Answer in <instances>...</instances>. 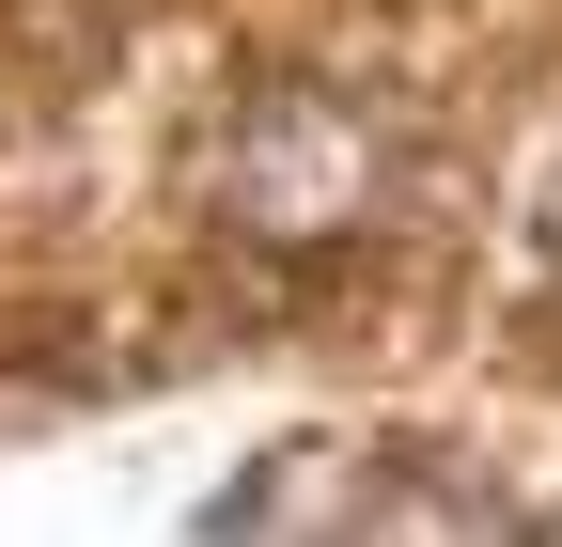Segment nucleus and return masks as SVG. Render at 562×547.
I'll return each instance as SVG.
<instances>
[{"label": "nucleus", "instance_id": "obj_1", "mask_svg": "<svg viewBox=\"0 0 562 547\" xmlns=\"http://www.w3.org/2000/svg\"><path fill=\"white\" fill-rule=\"evenodd\" d=\"M391 188H406L391 110L328 94V79H281V94H250V110H235V142H220V203H235L250 235H360Z\"/></svg>", "mask_w": 562, "mask_h": 547}, {"label": "nucleus", "instance_id": "obj_2", "mask_svg": "<svg viewBox=\"0 0 562 547\" xmlns=\"http://www.w3.org/2000/svg\"><path fill=\"white\" fill-rule=\"evenodd\" d=\"M484 501H453V485H375L344 438H297L281 469H250V485L220 501V532H469Z\"/></svg>", "mask_w": 562, "mask_h": 547}, {"label": "nucleus", "instance_id": "obj_3", "mask_svg": "<svg viewBox=\"0 0 562 547\" xmlns=\"http://www.w3.org/2000/svg\"><path fill=\"white\" fill-rule=\"evenodd\" d=\"M547 235H562V203H547Z\"/></svg>", "mask_w": 562, "mask_h": 547}]
</instances>
